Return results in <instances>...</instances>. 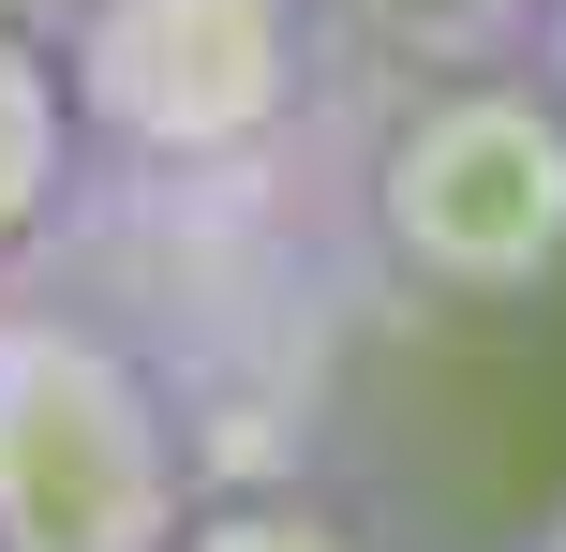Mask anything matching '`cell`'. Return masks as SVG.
Here are the masks:
<instances>
[{
	"mask_svg": "<svg viewBox=\"0 0 566 552\" xmlns=\"http://www.w3.org/2000/svg\"><path fill=\"white\" fill-rule=\"evenodd\" d=\"M195 523L179 404L119 329L0 299V552H165Z\"/></svg>",
	"mask_w": 566,
	"mask_h": 552,
	"instance_id": "1",
	"label": "cell"
},
{
	"mask_svg": "<svg viewBox=\"0 0 566 552\" xmlns=\"http://www.w3.org/2000/svg\"><path fill=\"white\" fill-rule=\"evenodd\" d=\"M507 552H566V493H552V508H537V523H522Z\"/></svg>",
	"mask_w": 566,
	"mask_h": 552,
	"instance_id": "7",
	"label": "cell"
},
{
	"mask_svg": "<svg viewBox=\"0 0 566 552\" xmlns=\"http://www.w3.org/2000/svg\"><path fill=\"white\" fill-rule=\"evenodd\" d=\"M60 105L135 165H239L313 90V0H90L60 30Z\"/></svg>",
	"mask_w": 566,
	"mask_h": 552,
	"instance_id": "3",
	"label": "cell"
},
{
	"mask_svg": "<svg viewBox=\"0 0 566 552\" xmlns=\"http://www.w3.org/2000/svg\"><path fill=\"white\" fill-rule=\"evenodd\" d=\"M522 75L566 105V0H537V15H522Z\"/></svg>",
	"mask_w": 566,
	"mask_h": 552,
	"instance_id": "6",
	"label": "cell"
},
{
	"mask_svg": "<svg viewBox=\"0 0 566 552\" xmlns=\"http://www.w3.org/2000/svg\"><path fill=\"white\" fill-rule=\"evenodd\" d=\"M373 239L418 299H537L566 284V105L522 60L418 75L373 149Z\"/></svg>",
	"mask_w": 566,
	"mask_h": 552,
	"instance_id": "2",
	"label": "cell"
},
{
	"mask_svg": "<svg viewBox=\"0 0 566 552\" xmlns=\"http://www.w3.org/2000/svg\"><path fill=\"white\" fill-rule=\"evenodd\" d=\"M165 552H373L343 508H313V493H224V508H195Z\"/></svg>",
	"mask_w": 566,
	"mask_h": 552,
	"instance_id": "5",
	"label": "cell"
},
{
	"mask_svg": "<svg viewBox=\"0 0 566 552\" xmlns=\"http://www.w3.org/2000/svg\"><path fill=\"white\" fill-rule=\"evenodd\" d=\"M75 165H90V135H75V105H60V60L30 45V30H0V254H30V239L75 209Z\"/></svg>",
	"mask_w": 566,
	"mask_h": 552,
	"instance_id": "4",
	"label": "cell"
}]
</instances>
